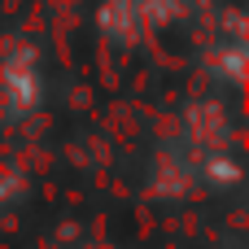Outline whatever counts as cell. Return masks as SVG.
<instances>
[{"label": "cell", "mask_w": 249, "mask_h": 249, "mask_svg": "<svg viewBox=\"0 0 249 249\" xmlns=\"http://www.w3.org/2000/svg\"><path fill=\"white\" fill-rule=\"evenodd\" d=\"M101 26L118 39H131L136 31H144V13H140V0H109L101 9Z\"/></svg>", "instance_id": "cell-1"}]
</instances>
